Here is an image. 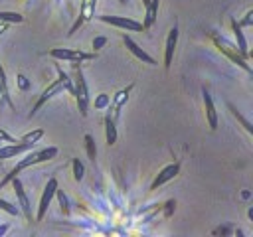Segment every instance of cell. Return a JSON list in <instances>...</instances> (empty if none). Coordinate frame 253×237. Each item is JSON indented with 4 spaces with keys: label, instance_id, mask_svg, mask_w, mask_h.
<instances>
[{
    "label": "cell",
    "instance_id": "6da1fadb",
    "mask_svg": "<svg viewBox=\"0 0 253 237\" xmlns=\"http://www.w3.org/2000/svg\"><path fill=\"white\" fill-rule=\"evenodd\" d=\"M73 63V61H71ZM75 65V63H73ZM73 95L77 99V109L81 113V117H87V107H89V89L85 83V77L81 73V69L75 65V79H73Z\"/></svg>",
    "mask_w": 253,
    "mask_h": 237
},
{
    "label": "cell",
    "instance_id": "7a4b0ae2",
    "mask_svg": "<svg viewBox=\"0 0 253 237\" xmlns=\"http://www.w3.org/2000/svg\"><path fill=\"white\" fill-rule=\"evenodd\" d=\"M57 180L55 178H49L47 180V184H45V188H43V192H42V198H40V203H38V213H36V221H42L43 217H45V211H47V207H49V203H51V199L55 198V190H57Z\"/></svg>",
    "mask_w": 253,
    "mask_h": 237
},
{
    "label": "cell",
    "instance_id": "3957f363",
    "mask_svg": "<svg viewBox=\"0 0 253 237\" xmlns=\"http://www.w3.org/2000/svg\"><path fill=\"white\" fill-rule=\"evenodd\" d=\"M213 43H215V47H217L221 53H225V55H227L235 65H239L241 69H245L247 73H251V67L245 63V59L239 55V51H237V49H235L227 40H223V38H219V36H213Z\"/></svg>",
    "mask_w": 253,
    "mask_h": 237
},
{
    "label": "cell",
    "instance_id": "277c9868",
    "mask_svg": "<svg viewBox=\"0 0 253 237\" xmlns=\"http://www.w3.org/2000/svg\"><path fill=\"white\" fill-rule=\"evenodd\" d=\"M55 156H57V148H55V146H47V148H43V150H40V152H34V154H30L28 158L20 160V162H18V166H16V170L20 172V170H24V168H30V166H34V164H42V162H47V160H51V158H55Z\"/></svg>",
    "mask_w": 253,
    "mask_h": 237
},
{
    "label": "cell",
    "instance_id": "5b68a950",
    "mask_svg": "<svg viewBox=\"0 0 253 237\" xmlns=\"http://www.w3.org/2000/svg\"><path fill=\"white\" fill-rule=\"evenodd\" d=\"M103 24H111L115 28H123L126 32H142V24L136 22V20H130V18H125V16H101L99 18Z\"/></svg>",
    "mask_w": 253,
    "mask_h": 237
},
{
    "label": "cell",
    "instance_id": "8992f818",
    "mask_svg": "<svg viewBox=\"0 0 253 237\" xmlns=\"http://www.w3.org/2000/svg\"><path fill=\"white\" fill-rule=\"evenodd\" d=\"M12 186H14V192H16V198H18V203H20V211L26 215L28 221L34 219L32 215V205H30V199H28V194L24 192V186H22V180L18 176L12 178Z\"/></svg>",
    "mask_w": 253,
    "mask_h": 237
},
{
    "label": "cell",
    "instance_id": "52a82bcc",
    "mask_svg": "<svg viewBox=\"0 0 253 237\" xmlns=\"http://www.w3.org/2000/svg\"><path fill=\"white\" fill-rule=\"evenodd\" d=\"M178 172H180V162H172V164L164 166V168H162V170L156 174V178L152 180V184H150V190H158L162 184H166V182L174 180V178L178 176Z\"/></svg>",
    "mask_w": 253,
    "mask_h": 237
},
{
    "label": "cell",
    "instance_id": "ba28073f",
    "mask_svg": "<svg viewBox=\"0 0 253 237\" xmlns=\"http://www.w3.org/2000/svg\"><path fill=\"white\" fill-rule=\"evenodd\" d=\"M49 55L53 59H63V61H83V59H91V53H83V51H73L67 47H53L49 51Z\"/></svg>",
    "mask_w": 253,
    "mask_h": 237
},
{
    "label": "cell",
    "instance_id": "9c48e42d",
    "mask_svg": "<svg viewBox=\"0 0 253 237\" xmlns=\"http://www.w3.org/2000/svg\"><path fill=\"white\" fill-rule=\"evenodd\" d=\"M95 4H97V0H81V12H79V18L75 20V24H73L71 30H69V36H73V34L81 28L83 22H87V20L93 18V14H95Z\"/></svg>",
    "mask_w": 253,
    "mask_h": 237
},
{
    "label": "cell",
    "instance_id": "30bf717a",
    "mask_svg": "<svg viewBox=\"0 0 253 237\" xmlns=\"http://www.w3.org/2000/svg\"><path fill=\"white\" fill-rule=\"evenodd\" d=\"M123 43L126 45V49L136 57V59H140V61H144V63H148V65H156V59L152 57V55H148L142 47H138V43L132 40V38H128V36H123Z\"/></svg>",
    "mask_w": 253,
    "mask_h": 237
},
{
    "label": "cell",
    "instance_id": "8fae6325",
    "mask_svg": "<svg viewBox=\"0 0 253 237\" xmlns=\"http://www.w3.org/2000/svg\"><path fill=\"white\" fill-rule=\"evenodd\" d=\"M176 43H178V28H170L168 36H166V45H164V67L170 69L172 65V57H174V49H176Z\"/></svg>",
    "mask_w": 253,
    "mask_h": 237
},
{
    "label": "cell",
    "instance_id": "7c38bea8",
    "mask_svg": "<svg viewBox=\"0 0 253 237\" xmlns=\"http://www.w3.org/2000/svg\"><path fill=\"white\" fill-rule=\"evenodd\" d=\"M202 97H204V109H206L208 124H210L211 130H215L217 128V113H215V107H213V99H211V95L206 87L202 89Z\"/></svg>",
    "mask_w": 253,
    "mask_h": 237
},
{
    "label": "cell",
    "instance_id": "4fadbf2b",
    "mask_svg": "<svg viewBox=\"0 0 253 237\" xmlns=\"http://www.w3.org/2000/svg\"><path fill=\"white\" fill-rule=\"evenodd\" d=\"M32 150V144H26V142H10L6 146H0V160H8V158H14L22 152H28Z\"/></svg>",
    "mask_w": 253,
    "mask_h": 237
},
{
    "label": "cell",
    "instance_id": "5bb4252c",
    "mask_svg": "<svg viewBox=\"0 0 253 237\" xmlns=\"http://www.w3.org/2000/svg\"><path fill=\"white\" fill-rule=\"evenodd\" d=\"M61 91H63L61 83H59V81H53V83H51V85H49V87H47V89H45V91L42 93V97L38 99V103L34 105V109H32L30 117H34V115H36V113H38V111L42 109V105H45V103H47V101H49L51 97H55V95H57V93H61Z\"/></svg>",
    "mask_w": 253,
    "mask_h": 237
},
{
    "label": "cell",
    "instance_id": "9a60e30c",
    "mask_svg": "<svg viewBox=\"0 0 253 237\" xmlns=\"http://www.w3.org/2000/svg\"><path fill=\"white\" fill-rule=\"evenodd\" d=\"M231 28H233V36H235V41H237L235 49L239 51V55H241L243 59H247V57H249L247 41H245V36H243V32H241V26L237 24V20H231Z\"/></svg>",
    "mask_w": 253,
    "mask_h": 237
},
{
    "label": "cell",
    "instance_id": "2e32d148",
    "mask_svg": "<svg viewBox=\"0 0 253 237\" xmlns=\"http://www.w3.org/2000/svg\"><path fill=\"white\" fill-rule=\"evenodd\" d=\"M132 91V85H126L125 89H121L115 97H113V118H117V115H119V111H121V107L126 103V99H128V93Z\"/></svg>",
    "mask_w": 253,
    "mask_h": 237
},
{
    "label": "cell",
    "instance_id": "e0dca14e",
    "mask_svg": "<svg viewBox=\"0 0 253 237\" xmlns=\"http://www.w3.org/2000/svg\"><path fill=\"white\" fill-rule=\"evenodd\" d=\"M158 4L160 0H150L146 4V14H144V22H142V30H148L154 22H156V12H158Z\"/></svg>",
    "mask_w": 253,
    "mask_h": 237
},
{
    "label": "cell",
    "instance_id": "ac0fdd59",
    "mask_svg": "<svg viewBox=\"0 0 253 237\" xmlns=\"http://www.w3.org/2000/svg\"><path fill=\"white\" fill-rule=\"evenodd\" d=\"M105 138H107L109 146H113L117 142V126H115V118L111 115L105 118Z\"/></svg>",
    "mask_w": 253,
    "mask_h": 237
},
{
    "label": "cell",
    "instance_id": "d6986e66",
    "mask_svg": "<svg viewBox=\"0 0 253 237\" xmlns=\"http://www.w3.org/2000/svg\"><path fill=\"white\" fill-rule=\"evenodd\" d=\"M0 22H4V24H22L24 16L18 14V12H2L0 10Z\"/></svg>",
    "mask_w": 253,
    "mask_h": 237
},
{
    "label": "cell",
    "instance_id": "ffe728a7",
    "mask_svg": "<svg viewBox=\"0 0 253 237\" xmlns=\"http://www.w3.org/2000/svg\"><path fill=\"white\" fill-rule=\"evenodd\" d=\"M57 75H59V79H57V81L61 83V87H63L67 93H73V81L67 77V73H63V69H61L59 65H57Z\"/></svg>",
    "mask_w": 253,
    "mask_h": 237
},
{
    "label": "cell",
    "instance_id": "44dd1931",
    "mask_svg": "<svg viewBox=\"0 0 253 237\" xmlns=\"http://www.w3.org/2000/svg\"><path fill=\"white\" fill-rule=\"evenodd\" d=\"M55 198H57V201H59V207H61L63 215H69V201H67V196L63 194V190H59V186H57V190H55Z\"/></svg>",
    "mask_w": 253,
    "mask_h": 237
},
{
    "label": "cell",
    "instance_id": "7402d4cb",
    "mask_svg": "<svg viewBox=\"0 0 253 237\" xmlns=\"http://www.w3.org/2000/svg\"><path fill=\"white\" fill-rule=\"evenodd\" d=\"M0 95L8 101V105L12 107V101H10V97H8V83H6V73H4V67L0 65Z\"/></svg>",
    "mask_w": 253,
    "mask_h": 237
},
{
    "label": "cell",
    "instance_id": "603a6c76",
    "mask_svg": "<svg viewBox=\"0 0 253 237\" xmlns=\"http://www.w3.org/2000/svg\"><path fill=\"white\" fill-rule=\"evenodd\" d=\"M229 109H231L233 117H235V118H237V120H239V122H241V124L245 126V130H247V132L251 134V132H253V126H251V122H249V120H247V118H245V117H243V115H241V113H239V111H237V109H235L233 105H229Z\"/></svg>",
    "mask_w": 253,
    "mask_h": 237
},
{
    "label": "cell",
    "instance_id": "cb8c5ba5",
    "mask_svg": "<svg viewBox=\"0 0 253 237\" xmlns=\"http://www.w3.org/2000/svg\"><path fill=\"white\" fill-rule=\"evenodd\" d=\"M42 136H43V130H42V128H38V130L28 132V134L22 138V142H26V144H32V146H34V144H36V142H38Z\"/></svg>",
    "mask_w": 253,
    "mask_h": 237
},
{
    "label": "cell",
    "instance_id": "d4e9b609",
    "mask_svg": "<svg viewBox=\"0 0 253 237\" xmlns=\"http://www.w3.org/2000/svg\"><path fill=\"white\" fill-rule=\"evenodd\" d=\"M85 148H87V156H89L91 160H95V156H97V146H95V140H93L91 134H85Z\"/></svg>",
    "mask_w": 253,
    "mask_h": 237
},
{
    "label": "cell",
    "instance_id": "484cf974",
    "mask_svg": "<svg viewBox=\"0 0 253 237\" xmlns=\"http://www.w3.org/2000/svg\"><path fill=\"white\" fill-rule=\"evenodd\" d=\"M0 209H4V211L10 213V215H20V207L12 205L10 201H6V199H2V198H0Z\"/></svg>",
    "mask_w": 253,
    "mask_h": 237
},
{
    "label": "cell",
    "instance_id": "4316f807",
    "mask_svg": "<svg viewBox=\"0 0 253 237\" xmlns=\"http://www.w3.org/2000/svg\"><path fill=\"white\" fill-rule=\"evenodd\" d=\"M73 178H75L77 182L83 180V164L79 162V158L73 160Z\"/></svg>",
    "mask_w": 253,
    "mask_h": 237
},
{
    "label": "cell",
    "instance_id": "83f0119b",
    "mask_svg": "<svg viewBox=\"0 0 253 237\" xmlns=\"http://www.w3.org/2000/svg\"><path fill=\"white\" fill-rule=\"evenodd\" d=\"M107 103H109V95H105V93H101V95L95 99V107H97V109L107 107Z\"/></svg>",
    "mask_w": 253,
    "mask_h": 237
},
{
    "label": "cell",
    "instance_id": "f1b7e54d",
    "mask_svg": "<svg viewBox=\"0 0 253 237\" xmlns=\"http://www.w3.org/2000/svg\"><path fill=\"white\" fill-rule=\"evenodd\" d=\"M14 176H18V170H16V168H12V170H10V174H6V178L0 182V188H4L8 182H12V178H14Z\"/></svg>",
    "mask_w": 253,
    "mask_h": 237
},
{
    "label": "cell",
    "instance_id": "f546056e",
    "mask_svg": "<svg viewBox=\"0 0 253 237\" xmlns=\"http://www.w3.org/2000/svg\"><path fill=\"white\" fill-rule=\"evenodd\" d=\"M251 16H253V12H251V10H249V12H247V14H245V18H243V20H241V22H237V24H239V26H241V28H243V26H251V24H253V20H251Z\"/></svg>",
    "mask_w": 253,
    "mask_h": 237
},
{
    "label": "cell",
    "instance_id": "4dcf8cb0",
    "mask_svg": "<svg viewBox=\"0 0 253 237\" xmlns=\"http://www.w3.org/2000/svg\"><path fill=\"white\" fill-rule=\"evenodd\" d=\"M105 41H107L105 38H97V40H93V47H95V49H99L101 45H105Z\"/></svg>",
    "mask_w": 253,
    "mask_h": 237
},
{
    "label": "cell",
    "instance_id": "1f68e13d",
    "mask_svg": "<svg viewBox=\"0 0 253 237\" xmlns=\"http://www.w3.org/2000/svg\"><path fill=\"white\" fill-rule=\"evenodd\" d=\"M227 233H229L227 227H217V229H213V235H227Z\"/></svg>",
    "mask_w": 253,
    "mask_h": 237
},
{
    "label": "cell",
    "instance_id": "d6a6232c",
    "mask_svg": "<svg viewBox=\"0 0 253 237\" xmlns=\"http://www.w3.org/2000/svg\"><path fill=\"white\" fill-rule=\"evenodd\" d=\"M6 30H8V24H4V22H0V36H2V34L6 32Z\"/></svg>",
    "mask_w": 253,
    "mask_h": 237
},
{
    "label": "cell",
    "instance_id": "836d02e7",
    "mask_svg": "<svg viewBox=\"0 0 253 237\" xmlns=\"http://www.w3.org/2000/svg\"><path fill=\"white\" fill-rule=\"evenodd\" d=\"M18 79H20V85H22V87H26V77H22V75H20Z\"/></svg>",
    "mask_w": 253,
    "mask_h": 237
},
{
    "label": "cell",
    "instance_id": "e575fe53",
    "mask_svg": "<svg viewBox=\"0 0 253 237\" xmlns=\"http://www.w3.org/2000/svg\"><path fill=\"white\" fill-rule=\"evenodd\" d=\"M4 231H6V227H0V235H2V233H4Z\"/></svg>",
    "mask_w": 253,
    "mask_h": 237
},
{
    "label": "cell",
    "instance_id": "d590c367",
    "mask_svg": "<svg viewBox=\"0 0 253 237\" xmlns=\"http://www.w3.org/2000/svg\"><path fill=\"white\" fill-rule=\"evenodd\" d=\"M148 2H150V0H142V4H144V6H146V4H148Z\"/></svg>",
    "mask_w": 253,
    "mask_h": 237
},
{
    "label": "cell",
    "instance_id": "8d00e7d4",
    "mask_svg": "<svg viewBox=\"0 0 253 237\" xmlns=\"http://www.w3.org/2000/svg\"><path fill=\"white\" fill-rule=\"evenodd\" d=\"M121 2H123V4H126V0H121Z\"/></svg>",
    "mask_w": 253,
    "mask_h": 237
}]
</instances>
